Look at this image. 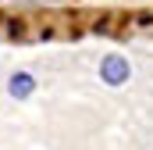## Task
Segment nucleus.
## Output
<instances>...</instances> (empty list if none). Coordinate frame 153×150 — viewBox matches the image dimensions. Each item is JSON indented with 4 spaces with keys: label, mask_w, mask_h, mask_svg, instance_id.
<instances>
[{
    "label": "nucleus",
    "mask_w": 153,
    "mask_h": 150,
    "mask_svg": "<svg viewBox=\"0 0 153 150\" xmlns=\"http://www.w3.org/2000/svg\"><path fill=\"white\" fill-rule=\"evenodd\" d=\"M128 75H132V64H128L125 54H107V57H103V64H100V79H103L107 86H125Z\"/></svg>",
    "instance_id": "nucleus-1"
},
{
    "label": "nucleus",
    "mask_w": 153,
    "mask_h": 150,
    "mask_svg": "<svg viewBox=\"0 0 153 150\" xmlns=\"http://www.w3.org/2000/svg\"><path fill=\"white\" fill-rule=\"evenodd\" d=\"M32 89H36V79H32L29 72H14V75H11V86H7V93H11L14 100H25Z\"/></svg>",
    "instance_id": "nucleus-2"
}]
</instances>
